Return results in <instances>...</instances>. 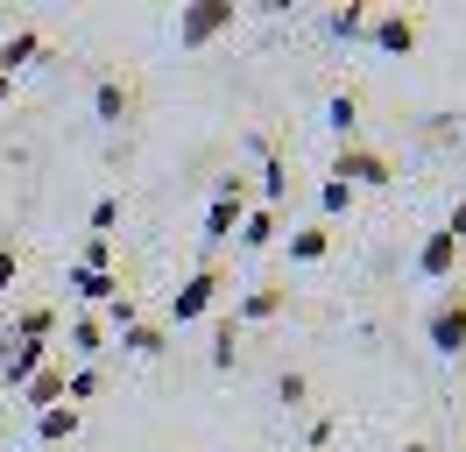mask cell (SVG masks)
<instances>
[{"instance_id":"obj_1","label":"cell","mask_w":466,"mask_h":452,"mask_svg":"<svg viewBox=\"0 0 466 452\" xmlns=\"http://www.w3.org/2000/svg\"><path fill=\"white\" fill-rule=\"evenodd\" d=\"M332 184H347V191H381V184H396V163L381 156V149H360V141H339V156L325 170Z\"/></svg>"},{"instance_id":"obj_2","label":"cell","mask_w":466,"mask_h":452,"mask_svg":"<svg viewBox=\"0 0 466 452\" xmlns=\"http://www.w3.org/2000/svg\"><path fill=\"white\" fill-rule=\"evenodd\" d=\"M424 339H431V354H445V361L466 354V290H445V297L424 311Z\"/></svg>"},{"instance_id":"obj_3","label":"cell","mask_w":466,"mask_h":452,"mask_svg":"<svg viewBox=\"0 0 466 452\" xmlns=\"http://www.w3.org/2000/svg\"><path fill=\"white\" fill-rule=\"evenodd\" d=\"M233 15H240L233 0H191V7H177V43H184V50L219 43V36L233 28Z\"/></svg>"},{"instance_id":"obj_4","label":"cell","mask_w":466,"mask_h":452,"mask_svg":"<svg viewBox=\"0 0 466 452\" xmlns=\"http://www.w3.org/2000/svg\"><path fill=\"white\" fill-rule=\"evenodd\" d=\"M219 290H227V276H219L212 262H205V269H191V276H184V290H170V318H177V325L212 318V311H219Z\"/></svg>"},{"instance_id":"obj_5","label":"cell","mask_w":466,"mask_h":452,"mask_svg":"<svg viewBox=\"0 0 466 452\" xmlns=\"http://www.w3.org/2000/svg\"><path fill=\"white\" fill-rule=\"evenodd\" d=\"M240 220H248V177H219V191H212V205H205V241H212V248L233 241Z\"/></svg>"},{"instance_id":"obj_6","label":"cell","mask_w":466,"mask_h":452,"mask_svg":"<svg viewBox=\"0 0 466 452\" xmlns=\"http://www.w3.org/2000/svg\"><path fill=\"white\" fill-rule=\"evenodd\" d=\"M452 269H460V241H452L445 226L424 233V241H417V276H424V282H445Z\"/></svg>"},{"instance_id":"obj_7","label":"cell","mask_w":466,"mask_h":452,"mask_svg":"<svg viewBox=\"0 0 466 452\" xmlns=\"http://www.w3.org/2000/svg\"><path fill=\"white\" fill-rule=\"evenodd\" d=\"M64 290H78V304H86V311H106L120 297V276H114V269H64Z\"/></svg>"},{"instance_id":"obj_8","label":"cell","mask_w":466,"mask_h":452,"mask_svg":"<svg viewBox=\"0 0 466 452\" xmlns=\"http://www.w3.org/2000/svg\"><path fill=\"white\" fill-rule=\"evenodd\" d=\"M368 43L389 56H410L417 50V15H368Z\"/></svg>"},{"instance_id":"obj_9","label":"cell","mask_w":466,"mask_h":452,"mask_svg":"<svg viewBox=\"0 0 466 452\" xmlns=\"http://www.w3.org/2000/svg\"><path fill=\"white\" fill-rule=\"evenodd\" d=\"M64 382H71V367H64V361H43L29 382H22V403H29V410H57V403H64Z\"/></svg>"},{"instance_id":"obj_10","label":"cell","mask_w":466,"mask_h":452,"mask_svg":"<svg viewBox=\"0 0 466 452\" xmlns=\"http://www.w3.org/2000/svg\"><path fill=\"white\" fill-rule=\"evenodd\" d=\"M283 304H290V282H255V290L233 304V318H240V325H262V318H276Z\"/></svg>"},{"instance_id":"obj_11","label":"cell","mask_w":466,"mask_h":452,"mask_svg":"<svg viewBox=\"0 0 466 452\" xmlns=\"http://www.w3.org/2000/svg\"><path fill=\"white\" fill-rule=\"evenodd\" d=\"M120 354H135V361H163V354H170V333L148 325V318H135V325L120 333Z\"/></svg>"},{"instance_id":"obj_12","label":"cell","mask_w":466,"mask_h":452,"mask_svg":"<svg viewBox=\"0 0 466 452\" xmlns=\"http://www.w3.org/2000/svg\"><path fill=\"white\" fill-rule=\"evenodd\" d=\"M92 113H99L106 128H120V120L135 113V92H127L120 78H99V85H92Z\"/></svg>"},{"instance_id":"obj_13","label":"cell","mask_w":466,"mask_h":452,"mask_svg":"<svg viewBox=\"0 0 466 452\" xmlns=\"http://www.w3.org/2000/svg\"><path fill=\"white\" fill-rule=\"evenodd\" d=\"M78 424H86V410H71V403L35 410V438H43V446H64V438H78Z\"/></svg>"},{"instance_id":"obj_14","label":"cell","mask_w":466,"mask_h":452,"mask_svg":"<svg viewBox=\"0 0 466 452\" xmlns=\"http://www.w3.org/2000/svg\"><path fill=\"white\" fill-rule=\"evenodd\" d=\"M7 333H15V339H43V346H50V339H57V311H50V304H22L15 318H7Z\"/></svg>"},{"instance_id":"obj_15","label":"cell","mask_w":466,"mask_h":452,"mask_svg":"<svg viewBox=\"0 0 466 452\" xmlns=\"http://www.w3.org/2000/svg\"><path fill=\"white\" fill-rule=\"evenodd\" d=\"M35 56H43V36H35V28H15V36L0 43V78H15V71L35 64Z\"/></svg>"},{"instance_id":"obj_16","label":"cell","mask_w":466,"mask_h":452,"mask_svg":"<svg viewBox=\"0 0 466 452\" xmlns=\"http://www.w3.org/2000/svg\"><path fill=\"white\" fill-rule=\"evenodd\" d=\"M233 354H240V318H233V311H219V318H212V367H219V375H233Z\"/></svg>"},{"instance_id":"obj_17","label":"cell","mask_w":466,"mask_h":452,"mask_svg":"<svg viewBox=\"0 0 466 452\" xmlns=\"http://www.w3.org/2000/svg\"><path fill=\"white\" fill-rule=\"evenodd\" d=\"M325 254H332V226L325 220H311V226L290 233V262H325Z\"/></svg>"},{"instance_id":"obj_18","label":"cell","mask_w":466,"mask_h":452,"mask_svg":"<svg viewBox=\"0 0 466 452\" xmlns=\"http://www.w3.org/2000/svg\"><path fill=\"white\" fill-rule=\"evenodd\" d=\"M325 128L339 141H353V128H360V92H332V99H325Z\"/></svg>"},{"instance_id":"obj_19","label":"cell","mask_w":466,"mask_h":452,"mask_svg":"<svg viewBox=\"0 0 466 452\" xmlns=\"http://www.w3.org/2000/svg\"><path fill=\"white\" fill-rule=\"evenodd\" d=\"M99 346H106V325H99V311H78V318H71V354L92 367V354H99Z\"/></svg>"},{"instance_id":"obj_20","label":"cell","mask_w":466,"mask_h":452,"mask_svg":"<svg viewBox=\"0 0 466 452\" xmlns=\"http://www.w3.org/2000/svg\"><path fill=\"white\" fill-rule=\"evenodd\" d=\"M325 36H339V43H360V36H368V7H360V0L332 7V15H325Z\"/></svg>"},{"instance_id":"obj_21","label":"cell","mask_w":466,"mask_h":452,"mask_svg":"<svg viewBox=\"0 0 466 452\" xmlns=\"http://www.w3.org/2000/svg\"><path fill=\"white\" fill-rule=\"evenodd\" d=\"M268 241H276V212H268V205H248V220H240V248L262 254Z\"/></svg>"},{"instance_id":"obj_22","label":"cell","mask_w":466,"mask_h":452,"mask_svg":"<svg viewBox=\"0 0 466 452\" xmlns=\"http://www.w3.org/2000/svg\"><path fill=\"white\" fill-rule=\"evenodd\" d=\"M290 191V170H283V156H276V141H262V205L276 212V198Z\"/></svg>"},{"instance_id":"obj_23","label":"cell","mask_w":466,"mask_h":452,"mask_svg":"<svg viewBox=\"0 0 466 452\" xmlns=\"http://www.w3.org/2000/svg\"><path fill=\"white\" fill-rule=\"evenodd\" d=\"M99 396V367H71V382H64V403L78 410V403H92Z\"/></svg>"},{"instance_id":"obj_24","label":"cell","mask_w":466,"mask_h":452,"mask_svg":"<svg viewBox=\"0 0 466 452\" xmlns=\"http://www.w3.org/2000/svg\"><path fill=\"white\" fill-rule=\"evenodd\" d=\"M353 198H360V191H347V184H332V177H325V191H319V212H325V220H339V212H353Z\"/></svg>"},{"instance_id":"obj_25","label":"cell","mask_w":466,"mask_h":452,"mask_svg":"<svg viewBox=\"0 0 466 452\" xmlns=\"http://www.w3.org/2000/svg\"><path fill=\"white\" fill-rule=\"evenodd\" d=\"M135 318H142V304H135V297H114V304H106V318H99V325H106V333H127Z\"/></svg>"},{"instance_id":"obj_26","label":"cell","mask_w":466,"mask_h":452,"mask_svg":"<svg viewBox=\"0 0 466 452\" xmlns=\"http://www.w3.org/2000/svg\"><path fill=\"white\" fill-rule=\"evenodd\" d=\"M71 269H114V241H99V233H92V241H86V254H78Z\"/></svg>"},{"instance_id":"obj_27","label":"cell","mask_w":466,"mask_h":452,"mask_svg":"<svg viewBox=\"0 0 466 452\" xmlns=\"http://www.w3.org/2000/svg\"><path fill=\"white\" fill-rule=\"evenodd\" d=\"M120 226V198H99V205H92V233H99V241H106V233H114Z\"/></svg>"},{"instance_id":"obj_28","label":"cell","mask_w":466,"mask_h":452,"mask_svg":"<svg viewBox=\"0 0 466 452\" xmlns=\"http://www.w3.org/2000/svg\"><path fill=\"white\" fill-rule=\"evenodd\" d=\"M276 396H283V403H304V396H311V382H304V375H297V367H283V382H276Z\"/></svg>"},{"instance_id":"obj_29","label":"cell","mask_w":466,"mask_h":452,"mask_svg":"<svg viewBox=\"0 0 466 452\" xmlns=\"http://www.w3.org/2000/svg\"><path fill=\"white\" fill-rule=\"evenodd\" d=\"M15 276H22V254H15V248H0V297L15 290Z\"/></svg>"},{"instance_id":"obj_30","label":"cell","mask_w":466,"mask_h":452,"mask_svg":"<svg viewBox=\"0 0 466 452\" xmlns=\"http://www.w3.org/2000/svg\"><path fill=\"white\" fill-rule=\"evenodd\" d=\"M445 233H452V241H466V198L452 205V220H445Z\"/></svg>"},{"instance_id":"obj_31","label":"cell","mask_w":466,"mask_h":452,"mask_svg":"<svg viewBox=\"0 0 466 452\" xmlns=\"http://www.w3.org/2000/svg\"><path fill=\"white\" fill-rule=\"evenodd\" d=\"M403 452H438V446H431V438H410V446H403Z\"/></svg>"},{"instance_id":"obj_32","label":"cell","mask_w":466,"mask_h":452,"mask_svg":"<svg viewBox=\"0 0 466 452\" xmlns=\"http://www.w3.org/2000/svg\"><path fill=\"white\" fill-rule=\"evenodd\" d=\"M7 85H15V78H0V99H7Z\"/></svg>"},{"instance_id":"obj_33","label":"cell","mask_w":466,"mask_h":452,"mask_svg":"<svg viewBox=\"0 0 466 452\" xmlns=\"http://www.w3.org/2000/svg\"><path fill=\"white\" fill-rule=\"evenodd\" d=\"M0 410H7V396H0Z\"/></svg>"},{"instance_id":"obj_34","label":"cell","mask_w":466,"mask_h":452,"mask_svg":"<svg viewBox=\"0 0 466 452\" xmlns=\"http://www.w3.org/2000/svg\"><path fill=\"white\" fill-rule=\"evenodd\" d=\"M170 452H177V446H170Z\"/></svg>"}]
</instances>
